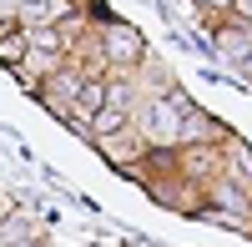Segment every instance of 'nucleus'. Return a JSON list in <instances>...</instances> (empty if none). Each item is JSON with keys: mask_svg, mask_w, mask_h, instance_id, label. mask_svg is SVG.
Masks as SVG:
<instances>
[{"mask_svg": "<svg viewBox=\"0 0 252 247\" xmlns=\"http://www.w3.org/2000/svg\"><path fill=\"white\" fill-rule=\"evenodd\" d=\"M182 101L177 91H166L161 101H146V141H157V147H172V141H182Z\"/></svg>", "mask_w": 252, "mask_h": 247, "instance_id": "obj_1", "label": "nucleus"}, {"mask_svg": "<svg viewBox=\"0 0 252 247\" xmlns=\"http://www.w3.org/2000/svg\"><path fill=\"white\" fill-rule=\"evenodd\" d=\"M71 15V0H20L15 5V20L20 31H40V26H56V20Z\"/></svg>", "mask_w": 252, "mask_h": 247, "instance_id": "obj_2", "label": "nucleus"}, {"mask_svg": "<svg viewBox=\"0 0 252 247\" xmlns=\"http://www.w3.org/2000/svg\"><path fill=\"white\" fill-rule=\"evenodd\" d=\"M106 61L136 66V61H141V35L131 26H121V20H106Z\"/></svg>", "mask_w": 252, "mask_h": 247, "instance_id": "obj_3", "label": "nucleus"}, {"mask_svg": "<svg viewBox=\"0 0 252 247\" xmlns=\"http://www.w3.org/2000/svg\"><path fill=\"white\" fill-rule=\"evenodd\" d=\"M101 152H106L111 161H121V167H126L131 156H141V152H146V141H136L131 131H116V136H101Z\"/></svg>", "mask_w": 252, "mask_h": 247, "instance_id": "obj_4", "label": "nucleus"}, {"mask_svg": "<svg viewBox=\"0 0 252 247\" xmlns=\"http://www.w3.org/2000/svg\"><path fill=\"white\" fill-rule=\"evenodd\" d=\"M26 51H35V56H61V51H66V35H61L56 26L26 31Z\"/></svg>", "mask_w": 252, "mask_h": 247, "instance_id": "obj_5", "label": "nucleus"}, {"mask_svg": "<svg viewBox=\"0 0 252 247\" xmlns=\"http://www.w3.org/2000/svg\"><path fill=\"white\" fill-rule=\"evenodd\" d=\"M101 106H106V81H86V86L76 91V116L86 121V116H96Z\"/></svg>", "mask_w": 252, "mask_h": 247, "instance_id": "obj_6", "label": "nucleus"}, {"mask_svg": "<svg viewBox=\"0 0 252 247\" xmlns=\"http://www.w3.org/2000/svg\"><path fill=\"white\" fill-rule=\"evenodd\" d=\"M217 46L232 56L237 66H247V61H252V40H247V31H217Z\"/></svg>", "mask_w": 252, "mask_h": 247, "instance_id": "obj_7", "label": "nucleus"}, {"mask_svg": "<svg viewBox=\"0 0 252 247\" xmlns=\"http://www.w3.org/2000/svg\"><path fill=\"white\" fill-rule=\"evenodd\" d=\"M91 131H96V141H101V136L126 131V111H121V106H101V111L91 116Z\"/></svg>", "mask_w": 252, "mask_h": 247, "instance_id": "obj_8", "label": "nucleus"}, {"mask_svg": "<svg viewBox=\"0 0 252 247\" xmlns=\"http://www.w3.org/2000/svg\"><path fill=\"white\" fill-rule=\"evenodd\" d=\"M20 56H26V31H10V35H0V61H5V66H15Z\"/></svg>", "mask_w": 252, "mask_h": 247, "instance_id": "obj_9", "label": "nucleus"}, {"mask_svg": "<svg viewBox=\"0 0 252 247\" xmlns=\"http://www.w3.org/2000/svg\"><path fill=\"white\" fill-rule=\"evenodd\" d=\"M197 5H207V10H217V15H227V10H232V0H197Z\"/></svg>", "mask_w": 252, "mask_h": 247, "instance_id": "obj_10", "label": "nucleus"}]
</instances>
